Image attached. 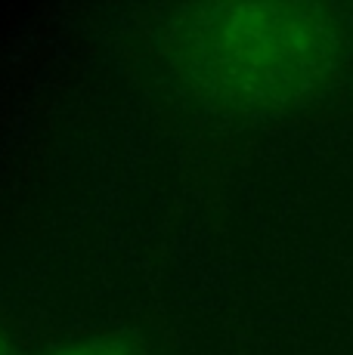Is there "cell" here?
<instances>
[{"mask_svg":"<svg viewBox=\"0 0 353 355\" xmlns=\"http://www.w3.org/2000/svg\"><path fill=\"white\" fill-rule=\"evenodd\" d=\"M40 355H140V346L127 334L118 331H90L69 337L63 343L50 346Z\"/></svg>","mask_w":353,"mask_h":355,"instance_id":"7a4b0ae2","label":"cell"},{"mask_svg":"<svg viewBox=\"0 0 353 355\" xmlns=\"http://www.w3.org/2000/svg\"><path fill=\"white\" fill-rule=\"evenodd\" d=\"M344 25L313 3H202L167 25V62L217 112L270 114L319 96L341 71Z\"/></svg>","mask_w":353,"mask_h":355,"instance_id":"6da1fadb","label":"cell"},{"mask_svg":"<svg viewBox=\"0 0 353 355\" xmlns=\"http://www.w3.org/2000/svg\"><path fill=\"white\" fill-rule=\"evenodd\" d=\"M0 355H13V337L3 322H0Z\"/></svg>","mask_w":353,"mask_h":355,"instance_id":"3957f363","label":"cell"}]
</instances>
